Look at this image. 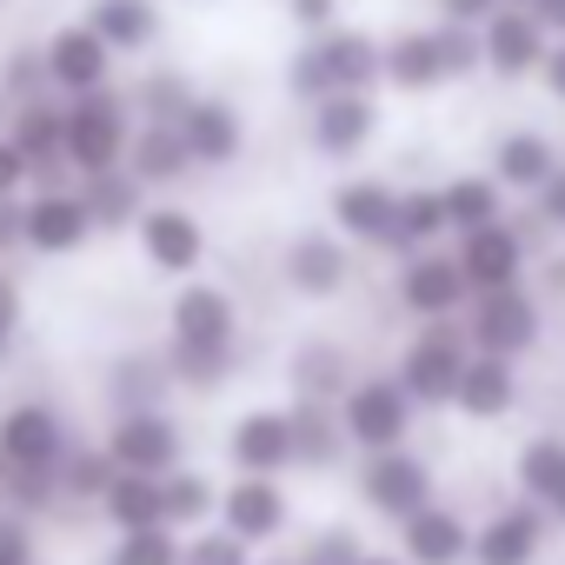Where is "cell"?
<instances>
[{"label":"cell","mask_w":565,"mask_h":565,"mask_svg":"<svg viewBox=\"0 0 565 565\" xmlns=\"http://www.w3.org/2000/svg\"><path fill=\"white\" fill-rule=\"evenodd\" d=\"M167 366H173V386L206 399L220 393L239 366H246V347H239V300L220 287V279H180L173 300H167Z\"/></svg>","instance_id":"cell-1"},{"label":"cell","mask_w":565,"mask_h":565,"mask_svg":"<svg viewBox=\"0 0 565 565\" xmlns=\"http://www.w3.org/2000/svg\"><path fill=\"white\" fill-rule=\"evenodd\" d=\"M386 41L373 28H353V21H333L320 34H307L294 54H287V94L300 107L327 100V94H347V87H380L386 81Z\"/></svg>","instance_id":"cell-2"},{"label":"cell","mask_w":565,"mask_h":565,"mask_svg":"<svg viewBox=\"0 0 565 565\" xmlns=\"http://www.w3.org/2000/svg\"><path fill=\"white\" fill-rule=\"evenodd\" d=\"M466 360H472L466 327H459V320H426V327H413V333L399 340L393 373H399V386L413 393L419 413H452V393H459Z\"/></svg>","instance_id":"cell-3"},{"label":"cell","mask_w":565,"mask_h":565,"mask_svg":"<svg viewBox=\"0 0 565 565\" xmlns=\"http://www.w3.org/2000/svg\"><path fill=\"white\" fill-rule=\"evenodd\" d=\"M61 100H67V167H74V180L127 167V140H134L127 87H94V94H61Z\"/></svg>","instance_id":"cell-4"},{"label":"cell","mask_w":565,"mask_h":565,"mask_svg":"<svg viewBox=\"0 0 565 565\" xmlns=\"http://www.w3.org/2000/svg\"><path fill=\"white\" fill-rule=\"evenodd\" d=\"M353 273H360L353 266V239L340 226H300V233L279 239V287H287L294 300H307V307L347 300Z\"/></svg>","instance_id":"cell-5"},{"label":"cell","mask_w":565,"mask_h":565,"mask_svg":"<svg viewBox=\"0 0 565 565\" xmlns=\"http://www.w3.org/2000/svg\"><path fill=\"white\" fill-rule=\"evenodd\" d=\"M466 300H472V279H466L452 239L393 259V307H399L413 327H426V320H459Z\"/></svg>","instance_id":"cell-6"},{"label":"cell","mask_w":565,"mask_h":565,"mask_svg":"<svg viewBox=\"0 0 565 565\" xmlns=\"http://www.w3.org/2000/svg\"><path fill=\"white\" fill-rule=\"evenodd\" d=\"M340 426H347L353 452H386V446H413V433H419V406H413V393L399 386V373L380 366V373H360V380L347 386V399H340Z\"/></svg>","instance_id":"cell-7"},{"label":"cell","mask_w":565,"mask_h":565,"mask_svg":"<svg viewBox=\"0 0 565 565\" xmlns=\"http://www.w3.org/2000/svg\"><path fill=\"white\" fill-rule=\"evenodd\" d=\"M353 492H360V505H366L373 519L399 525V519H413L419 505L439 499V472H433V459H426L419 446H386V452H360Z\"/></svg>","instance_id":"cell-8"},{"label":"cell","mask_w":565,"mask_h":565,"mask_svg":"<svg viewBox=\"0 0 565 565\" xmlns=\"http://www.w3.org/2000/svg\"><path fill=\"white\" fill-rule=\"evenodd\" d=\"M472 353H505V360H525L539 340H545V307L532 294V279H519V287H486L466 300L459 313Z\"/></svg>","instance_id":"cell-9"},{"label":"cell","mask_w":565,"mask_h":565,"mask_svg":"<svg viewBox=\"0 0 565 565\" xmlns=\"http://www.w3.org/2000/svg\"><path fill=\"white\" fill-rule=\"evenodd\" d=\"M134 246H140V259H147V273H160V279H200V266H206V220L186 206V200H153L147 213H140V226H134Z\"/></svg>","instance_id":"cell-10"},{"label":"cell","mask_w":565,"mask_h":565,"mask_svg":"<svg viewBox=\"0 0 565 565\" xmlns=\"http://www.w3.org/2000/svg\"><path fill=\"white\" fill-rule=\"evenodd\" d=\"M220 525L233 539H246L253 552H273L279 539L294 532V492L279 486L273 472H233L220 486Z\"/></svg>","instance_id":"cell-11"},{"label":"cell","mask_w":565,"mask_h":565,"mask_svg":"<svg viewBox=\"0 0 565 565\" xmlns=\"http://www.w3.org/2000/svg\"><path fill=\"white\" fill-rule=\"evenodd\" d=\"M74 439H81V433L67 426V413H61L54 399H41V393H21V399L0 406V459H8L14 472H21V466L61 472V459H67Z\"/></svg>","instance_id":"cell-12"},{"label":"cell","mask_w":565,"mask_h":565,"mask_svg":"<svg viewBox=\"0 0 565 565\" xmlns=\"http://www.w3.org/2000/svg\"><path fill=\"white\" fill-rule=\"evenodd\" d=\"M380 140V87H347L307 107V147L333 167H353Z\"/></svg>","instance_id":"cell-13"},{"label":"cell","mask_w":565,"mask_h":565,"mask_svg":"<svg viewBox=\"0 0 565 565\" xmlns=\"http://www.w3.org/2000/svg\"><path fill=\"white\" fill-rule=\"evenodd\" d=\"M100 446L114 452L120 472H173L186 459V433L173 419V406H147V413H107Z\"/></svg>","instance_id":"cell-14"},{"label":"cell","mask_w":565,"mask_h":565,"mask_svg":"<svg viewBox=\"0 0 565 565\" xmlns=\"http://www.w3.org/2000/svg\"><path fill=\"white\" fill-rule=\"evenodd\" d=\"M552 519L545 505H532L525 492L499 499L486 519H472V565H539V552L552 545Z\"/></svg>","instance_id":"cell-15"},{"label":"cell","mask_w":565,"mask_h":565,"mask_svg":"<svg viewBox=\"0 0 565 565\" xmlns=\"http://www.w3.org/2000/svg\"><path fill=\"white\" fill-rule=\"evenodd\" d=\"M479 47H486V74L499 87H519V81H539V67L552 54V28L539 21V8L505 0V8L479 28Z\"/></svg>","instance_id":"cell-16"},{"label":"cell","mask_w":565,"mask_h":565,"mask_svg":"<svg viewBox=\"0 0 565 565\" xmlns=\"http://www.w3.org/2000/svg\"><path fill=\"white\" fill-rule=\"evenodd\" d=\"M399 220V186L386 173H347L327 186V226H340L353 246L386 253V233Z\"/></svg>","instance_id":"cell-17"},{"label":"cell","mask_w":565,"mask_h":565,"mask_svg":"<svg viewBox=\"0 0 565 565\" xmlns=\"http://www.w3.org/2000/svg\"><path fill=\"white\" fill-rule=\"evenodd\" d=\"M41 47H47L54 94H94V87H114V67H120V54L100 41V28H94L87 14L61 21V28H54Z\"/></svg>","instance_id":"cell-18"},{"label":"cell","mask_w":565,"mask_h":565,"mask_svg":"<svg viewBox=\"0 0 565 565\" xmlns=\"http://www.w3.org/2000/svg\"><path fill=\"white\" fill-rule=\"evenodd\" d=\"M87 239H100L87 200H81V180L74 186H34L28 193V253L41 259H74Z\"/></svg>","instance_id":"cell-19"},{"label":"cell","mask_w":565,"mask_h":565,"mask_svg":"<svg viewBox=\"0 0 565 565\" xmlns=\"http://www.w3.org/2000/svg\"><path fill=\"white\" fill-rule=\"evenodd\" d=\"M226 466L233 472H294V413L287 406H246L226 419Z\"/></svg>","instance_id":"cell-20"},{"label":"cell","mask_w":565,"mask_h":565,"mask_svg":"<svg viewBox=\"0 0 565 565\" xmlns=\"http://www.w3.org/2000/svg\"><path fill=\"white\" fill-rule=\"evenodd\" d=\"M452 253H459V266H466V279H472V294H486V287H519V279H532V246L519 239V226H512V213L505 220H492V226H479V233H466V239H452Z\"/></svg>","instance_id":"cell-21"},{"label":"cell","mask_w":565,"mask_h":565,"mask_svg":"<svg viewBox=\"0 0 565 565\" xmlns=\"http://www.w3.org/2000/svg\"><path fill=\"white\" fill-rule=\"evenodd\" d=\"M180 134H186V153H193L200 173H226V167L246 160V114H239V100H226V94H200V100L186 107Z\"/></svg>","instance_id":"cell-22"},{"label":"cell","mask_w":565,"mask_h":565,"mask_svg":"<svg viewBox=\"0 0 565 565\" xmlns=\"http://www.w3.org/2000/svg\"><path fill=\"white\" fill-rule=\"evenodd\" d=\"M353 380H360V360H353L347 340H333V333L294 340V353H287V393H294V399H327V406H340Z\"/></svg>","instance_id":"cell-23"},{"label":"cell","mask_w":565,"mask_h":565,"mask_svg":"<svg viewBox=\"0 0 565 565\" xmlns=\"http://www.w3.org/2000/svg\"><path fill=\"white\" fill-rule=\"evenodd\" d=\"M393 532H399L406 565H472V519H466L459 505H446V499L419 505V512L399 519Z\"/></svg>","instance_id":"cell-24"},{"label":"cell","mask_w":565,"mask_h":565,"mask_svg":"<svg viewBox=\"0 0 565 565\" xmlns=\"http://www.w3.org/2000/svg\"><path fill=\"white\" fill-rule=\"evenodd\" d=\"M558 160H565V153H558V140H552L545 127H505V134L492 140V153H486V173H492L512 200H532V193L552 180Z\"/></svg>","instance_id":"cell-25"},{"label":"cell","mask_w":565,"mask_h":565,"mask_svg":"<svg viewBox=\"0 0 565 565\" xmlns=\"http://www.w3.org/2000/svg\"><path fill=\"white\" fill-rule=\"evenodd\" d=\"M452 413L466 426H499L519 413V360L505 353H472L466 373H459V393H452Z\"/></svg>","instance_id":"cell-26"},{"label":"cell","mask_w":565,"mask_h":565,"mask_svg":"<svg viewBox=\"0 0 565 565\" xmlns=\"http://www.w3.org/2000/svg\"><path fill=\"white\" fill-rule=\"evenodd\" d=\"M173 393H180V386H173L167 353H147V347L114 353L107 373H100V399H107V413H147V406H167Z\"/></svg>","instance_id":"cell-27"},{"label":"cell","mask_w":565,"mask_h":565,"mask_svg":"<svg viewBox=\"0 0 565 565\" xmlns=\"http://www.w3.org/2000/svg\"><path fill=\"white\" fill-rule=\"evenodd\" d=\"M386 81L380 87H393V94H406V100H419V94H439L446 87V61H439V28H393L386 34Z\"/></svg>","instance_id":"cell-28"},{"label":"cell","mask_w":565,"mask_h":565,"mask_svg":"<svg viewBox=\"0 0 565 565\" xmlns=\"http://www.w3.org/2000/svg\"><path fill=\"white\" fill-rule=\"evenodd\" d=\"M287 413H294V472H340L347 466V452H353V439H347V426H340V406H327V399H287Z\"/></svg>","instance_id":"cell-29"},{"label":"cell","mask_w":565,"mask_h":565,"mask_svg":"<svg viewBox=\"0 0 565 565\" xmlns=\"http://www.w3.org/2000/svg\"><path fill=\"white\" fill-rule=\"evenodd\" d=\"M512 486L532 505H545V519L565 532V433H532L512 452Z\"/></svg>","instance_id":"cell-30"},{"label":"cell","mask_w":565,"mask_h":565,"mask_svg":"<svg viewBox=\"0 0 565 565\" xmlns=\"http://www.w3.org/2000/svg\"><path fill=\"white\" fill-rule=\"evenodd\" d=\"M81 14L100 28V41H107L120 61L153 54V47H160V34H167V8H160V0H87Z\"/></svg>","instance_id":"cell-31"},{"label":"cell","mask_w":565,"mask_h":565,"mask_svg":"<svg viewBox=\"0 0 565 565\" xmlns=\"http://www.w3.org/2000/svg\"><path fill=\"white\" fill-rule=\"evenodd\" d=\"M127 167H134L153 193H173V186H186V173H200V167H193V153H186V134H180V127H167V120H134Z\"/></svg>","instance_id":"cell-32"},{"label":"cell","mask_w":565,"mask_h":565,"mask_svg":"<svg viewBox=\"0 0 565 565\" xmlns=\"http://www.w3.org/2000/svg\"><path fill=\"white\" fill-rule=\"evenodd\" d=\"M81 200H87V213H94V226L100 233H134L140 226V213L160 200L134 167H107V173H94V180H81Z\"/></svg>","instance_id":"cell-33"},{"label":"cell","mask_w":565,"mask_h":565,"mask_svg":"<svg viewBox=\"0 0 565 565\" xmlns=\"http://www.w3.org/2000/svg\"><path fill=\"white\" fill-rule=\"evenodd\" d=\"M439 200H446V233H452V239H466V233H479V226H492V220L512 213V193H505L486 167L439 180Z\"/></svg>","instance_id":"cell-34"},{"label":"cell","mask_w":565,"mask_h":565,"mask_svg":"<svg viewBox=\"0 0 565 565\" xmlns=\"http://www.w3.org/2000/svg\"><path fill=\"white\" fill-rule=\"evenodd\" d=\"M200 94H206V87H200L186 67H173V61L140 67V74H134V87H127L134 120H167V127H180V120H186V107H193Z\"/></svg>","instance_id":"cell-35"},{"label":"cell","mask_w":565,"mask_h":565,"mask_svg":"<svg viewBox=\"0 0 565 565\" xmlns=\"http://www.w3.org/2000/svg\"><path fill=\"white\" fill-rule=\"evenodd\" d=\"M114 479H120V466H114V452L100 439H74L67 446V459H61V499H67V512H100V499H107Z\"/></svg>","instance_id":"cell-36"},{"label":"cell","mask_w":565,"mask_h":565,"mask_svg":"<svg viewBox=\"0 0 565 565\" xmlns=\"http://www.w3.org/2000/svg\"><path fill=\"white\" fill-rule=\"evenodd\" d=\"M100 525L107 532H134V525H167V486L160 472H120L100 499Z\"/></svg>","instance_id":"cell-37"},{"label":"cell","mask_w":565,"mask_h":565,"mask_svg":"<svg viewBox=\"0 0 565 565\" xmlns=\"http://www.w3.org/2000/svg\"><path fill=\"white\" fill-rule=\"evenodd\" d=\"M452 233H446V200H439V186H399V220H393V233H386V253L399 259V253H419V246H446Z\"/></svg>","instance_id":"cell-38"},{"label":"cell","mask_w":565,"mask_h":565,"mask_svg":"<svg viewBox=\"0 0 565 565\" xmlns=\"http://www.w3.org/2000/svg\"><path fill=\"white\" fill-rule=\"evenodd\" d=\"M160 486H167V525L173 532H200V525H213L220 519V479L213 472H200V466H173V472H160Z\"/></svg>","instance_id":"cell-39"},{"label":"cell","mask_w":565,"mask_h":565,"mask_svg":"<svg viewBox=\"0 0 565 565\" xmlns=\"http://www.w3.org/2000/svg\"><path fill=\"white\" fill-rule=\"evenodd\" d=\"M54 94V74H47V47L41 41H14L8 54H0V100H41Z\"/></svg>","instance_id":"cell-40"},{"label":"cell","mask_w":565,"mask_h":565,"mask_svg":"<svg viewBox=\"0 0 565 565\" xmlns=\"http://www.w3.org/2000/svg\"><path fill=\"white\" fill-rule=\"evenodd\" d=\"M180 539L173 525H134L107 539V565H180Z\"/></svg>","instance_id":"cell-41"},{"label":"cell","mask_w":565,"mask_h":565,"mask_svg":"<svg viewBox=\"0 0 565 565\" xmlns=\"http://www.w3.org/2000/svg\"><path fill=\"white\" fill-rule=\"evenodd\" d=\"M180 565H259V552L213 519V525H200V532L180 539Z\"/></svg>","instance_id":"cell-42"},{"label":"cell","mask_w":565,"mask_h":565,"mask_svg":"<svg viewBox=\"0 0 565 565\" xmlns=\"http://www.w3.org/2000/svg\"><path fill=\"white\" fill-rule=\"evenodd\" d=\"M439 28V61H446V87H466L486 74V47H479V28H459V21H433Z\"/></svg>","instance_id":"cell-43"},{"label":"cell","mask_w":565,"mask_h":565,"mask_svg":"<svg viewBox=\"0 0 565 565\" xmlns=\"http://www.w3.org/2000/svg\"><path fill=\"white\" fill-rule=\"evenodd\" d=\"M360 552H366V539L353 525H320L300 539V565H360Z\"/></svg>","instance_id":"cell-44"},{"label":"cell","mask_w":565,"mask_h":565,"mask_svg":"<svg viewBox=\"0 0 565 565\" xmlns=\"http://www.w3.org/2000/svg\"><path fill=\"white\" fill-rule=\"evenodd\" d=\"M0 565H41V519L0 505Z\"/></svg>","instance_id":"cell-45"},{"label":"cell","mask_w":565,"mask_h":565,"mask_svg":"<svg viewBox=\"0 0 565 565\" xmlns=\"http://www.w3.org/2000/svg\"><path fill=\"white\" fill-rule=\"evenodd\" d=\"M34 193V160L0 134V200H28Z\"/></svg>","instance_id":"cell-46"},{"label":"cell","mask_w":565,"mask_h":565,"mask_svg":"<svg viewBox=\"0 0 565 565\" xmlns=\"http://www.w3.org/2000/svg\"><path fill=\"white\" fill-rule=\"evenodd\" d=\"M340 8H347V0H279V14H287L300 34H320V28H333V21H340Z\"/></svg>","instance_id":"cell-47"},{"label":"cell","mask_w":565,"mask_h":565,"mask_svg":"<svg viewBox=\"0 0 565 565\" xmlns=\"http://www.w3.org/2000/svg\"><path fill=\"white\" fill-rule=\"evenodd\" d=\"M532 206H539V220H545V226L565 239V160H558V167H552V180L532 193Z\"/></svg>","instance_id":"cell-48"},{"label":"cell","mask_w":565,"mask_h":565,"mask_svg":"<svg viewBox=\"0 0 565 565\" xmlns=\"http://www.w3.org/2000/svg\"><path fill=\"white\" fill-rule=\"evenodd\" d=\"M28 253V200H0V259Z\"/></svg>","instance_id":"cell-49"},{"label":"cell","mask_w":565,"mask_h":565,"mask_svg":"<svg viewBox=\"0 0 565 565\" xmlns=\"http://www.w3.org/2000/svg\"><path fill=\"white\" fill-rule=\"evenodd\" d=\"M21 320H28V294L14 273H0V340H21Z\"/></svg>","instance_id":"cell-50"},{"label":"cell","mask_w":565,"mask_h":565,"mask_svg":"<svg viewBox=\"0 0 565 565\" xmlns=\"http://www.w3.org/2000/svg\"><path fill=\"white\" fill-rule=\"evenodd\" d=\"M499 8H505V0H433V14L439 21H459V28H486Z\"/></svg>","instance_id":"cell-51"},{"label":"cell","mask_w":565,"mask_h":565,"mask_svg":"<svg viewBox=\"0 0 565 565\" xmlns=\"http://www.w3.org/2000/svg\"><path fill=\"white\" fill-rule=\"evenodd\" d=\"M539 87H545L552 107H565V34H552V54H545V67H539Z\"/></svg>","instance_id":"cell-52"},{"label":"cell","mask_w":565,"mask_h":565,"mask_svg":"<svg viewBox=\"0 0 565 565\" xmlns=\"http://www.w3.org/2000/svg\"><path fill=\"white\" fill-rule=\"evenodd\" d=\"M539 287H545L552 300H565V253H558V246L539 253Z\"/></svg>","instance_id":"cell-53"},{"label":"cell","mask_w":565,"mask_h":565,"mask_svg":"<svg viewBox=\"0 0 565 565\" xmlns=\"http://www.w3.org/2000/svg\"><path fill=\"white\" fill-rule=\"evenodd\" d=\"M532 8H539V21H545L552 34H565V0H532Z\"/></svg>","instance_id":"cell-54"},{"label":"cell","mask_w":565,"mask_h":565,"mask_svg":"<svg viewBox=\"0 0 565 565\" xmlns=\"http://www.w3.org/2000/svg\"><path fill=\"white\" fill-rule=\"evenodd\" d=\"M360 565H406V552H399V545H393V552H373V545H366Z\"/></svg>","instance_id":"cell-55"},{"label":"cell","mask_w":565,"mask_h":565,"mask_svg":"<svg viewBox=\"0 0 565 565\" xmlns=\"http://www.w3.org/2000/svg\"><path fill=\"white\" fill-rule=\"evenodd\" d=\"M259 565H300V552H259Z\"/></svg>","instance_id":"cell-56"},{"label":"cell","mask_w":565,"mask_h":565,"mask_svg":"<svg viewBox=\"0 0 565 565\" xmlns=\"http://www.w3.org/2000/svg\"><path fill=\"white\" fill-rule=\"evenodd\" d=\"M0 492H8V459H0Z\"/></svg>","instance_id":"cell-57"},{"label":"cell","mask_w":565,"mask_h":565,"mask_svg":"<svg viewBox=\"0 0 565 565\" xmlns=\"http://www.w3.org/2000/svg\"><path fill=\"white\" fill-rule=\"evenodd\" d=\"M519 8H532V0H519Z\"/></svg>","instance_id":"cell-58"}]
</instances>
